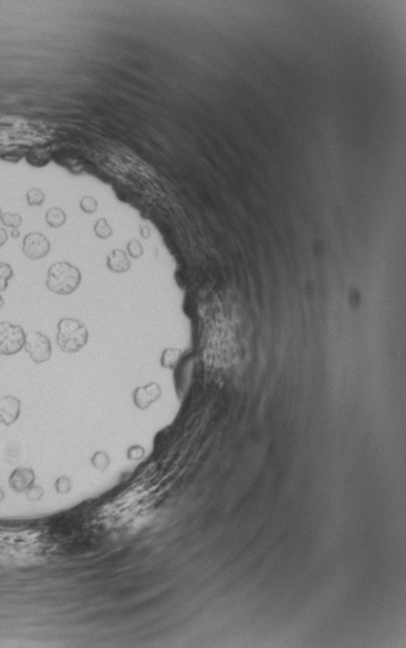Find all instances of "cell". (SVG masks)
<instances>
[{"label":"cell","instance_id":"obj_1","mask_svg":"<svg viewBox=\"0 0 406 648\" xmlns=\"http://www.w3.org/2000/svg\"><path fill=\"white\" fill-rule=\"evenodd\" d=\"M81 283V273L79 268L67 261L53 264L48 270L46 288L55 295L74 294Z\"/></svg>","mask_w":406,"mask_h":648},{"label":"cell","instance_id":"obj_2","mask_svg":"<svg viewBox=\"0 0 406 648\" xmlns=\"http://www.w3.org/2000/svg\"><path fill=\"white\" fill-rule=\"evenodd\" d=\"M89 330L83 322L62 318L57 325V345L66 354L80 351L88 343Z\"/></svg>","mask_w":406,"mask_h":648},{"label":"cell","instance_id":"obj_3","mask_svg":"<svg viewBox=\"0 0 406 648\" xmlns=\"http://www.w3.org/2000/svg\"><path fill=\"white\" fill-rule=\"evenodd\" d=\"M25 329L9 322L0 323V355H14L25 346Z\"/></svg>","mask_w":406,"mask_h":648},{"label":"cell","instance_id":"obj_4","mask_svg":"<svg viewBox=\"0 0 406 648\" xmlns=\"http://www.w3.org/2000/svg\"><path fill=\"white\" fill-rule=\"evenodd\" d=\"M23 349L30 355L31 360L36 364L45 363L52 358V342L46 334L34 330L26 334Z\"/></svg>","mask_w":406,"mask_h":648},{"label":"cell","instance_id":"obj_5","mask_svg":"<svg viewBox=\"0 0 406 648\" xmlns=\"http://www.w3.org/2000/svg\"><path fill=\"white\" fill-rule=\"evenodd\" d=\"M22 251L31 260H40L49 254L50 242L41 233H28L23 239Z\"/></svg>","mask_w":406,"mask_h":648},{"label":"cell","instance_id":"obj_6","mask_svg":"<svg viewBox=\"0 0 406 648\" xmlns=\"http://www.w3.org/2000/svg\"><path fill=\"white\" fill-rule=\"evenodd\" d=\"M21 413V400L15 396H4L0 399V423L10 426L18 419Z\"/></svg>","mask_w":406,"mask_h":648},{"label":"cell","instance_id":"obj_7","mask_svg":"<svg viewBox=\"0 0 406 648\" xmlns=\"http://www.w3.org/2000/svg\"><path fill=\"white\" fill-rule=\"evenodd\" d=\"M35 483V472L27 467H18L9 476L10 489L15 492H26Z\"/></svg>","mask_w":406,"mask_h":648},{"label":"cell","instance_id":"obj_8","mask_svg":"<svg viewBox=\"0 0 406 648\" xmlns=\"http://www.w3.org/2000/svg\"><path fill=\"white\" fill-rule=\"evenodd\" d=\"M161 395V388L157 383H150L144 387H139L134 392V401L137 408L145 409L159 398Z\"/></svg>","mask_w":406,"mask_h":648},{"label":"cell","instance_id":"obj_9","mask_svg":"<svg viewBox=\"0 0 406 648\" xmlns=\"http://www.w3.org/2000/svg\"><path fill=\"white\" fill-rule=\"evenodd\" d=\"M107 266L115 273H125L130 269V263L124 251L115 250L107 257Z\"/></svg>","mask_w":406,"mask_h":648},{"label":"cell","instance_id":"obj_10","mask_svg":"<svg viewBox=\"0 0 406 648\" xmlns=\"http://www.w3.org/2000/svg\"><path fill=\"white\" fill-rule=\"evenodd\" d=\"M66 219H67V216H66L64 211L58 207L50 208L45 215L46 223L52 228H61L66 223Z\"/></svg>","mask_w":406,"mask_h":648},{"label":"cell","instance_id":"obj_11","mask_svg":"<svg viewBox=\"0 0 406 648\" xmlns=\"http://www.w3.org/2000/svg\"><path fill=\"white\" fill-rule=\"evenodd\" d=\"M110 456L106 452H97L92 457V466L102 472L107 470V467L110 466Z\"/></svg>","mask_w":406,"mask_h":648},{"label":"cell","instance_id":"obj_12","mask_svg":"<svg viewBox=\"0 0 406 648\" xmlns=\"http://www.w3.org/2000/svg\"><path fill=\"white\" fill-rule=\"evenodd\" d=\"M13 278V269L9 264L0 261V292L6 290L8 282Z\"/></svg>","mask_w":406,"mask_h":648},{"label":"cell","instance_id":"obj_13","mask_svg":"<svg viewBox=\"0 0 406 648\" xmlns=\"http://www.w3.org/2000/svg\"><path fill=\"white\" fill-rule=\"evenodd\" d=\"M94 232L95 236L99 237L102 239H106L108 237L112 236V228L110 226V224L107 223L106 219H99L94 225Z\"/></svg>","mask_w":406,"mask_h":648},{"label":"cell","instance_id":"obj_14","mask_svg":"<svg viewBox=\"0 0 406 648\" xmlns=\"http://www.w3.org/2000/svg\"><path fill=\"white\" fill-rule=\"evenodd\" d=\"M26 199H27V203L30 206H40L43 205V202L45 201V194H44L43 190L32 188L26 194Z\"/></svg>","mask_w":406,"mask_h":648},{"label":"cell","instance_id":"obj_15","mask_svg":"<svg viewBox=\"0 0 406 648\" xmlns=\"http://www.w3.org/2000/svg\"><path fill=\"white\" fill-rule=\"evenodd\" d=\"M1 223L3 225L8 226V228H12V229H18L19 226L22 224V217L19 216L18 214H13V212H5L1 216Z\"/></svg>","mask_w":406,"mask_h":648},{"label":"cell","instance_id":"obj_16","mask_svg":"<svg viewBox=\"0 0 406 648\" xmlns=\"http://www.w3.org/2000/svg\"><path fill=\"white\" fill-rule=\"evenodd\" d=\"M80 208L83 210L84 212L86 214H93V212L97 211V208H98V202L94 197L92 196H85L81 198L80 201Z\"/></svg>","mask_w":406,"mask_h":648},{"label":"cell","instance_id":"obj_17","mask_svg":"<svg viewBox=\"0 0 406 648\" xmlns=\"http://www.w3.org/2000/svg\"><path fill=\"white\" fill-rule=\"evenodd\" d=\"M54 487L58 494H68L71 491V487H72V483L68 477L61 476L55 480Z\"/></svg>","mask_w":406,"mask_h":648},{"label":"cell","instance_id":"obj_18","mask_svg":"<svg viewBox=\"0 0 406 648\" xmlns=\"http://www.w3.org/2000/svg\"><path fill=\"white\" fill-rule=\"evenodd\" d=\"M179 354H180V352L177 351V350H167V351L163 352V358H162V364H163V367L166 368L174 367V364L176 363V360L179 359Z\"/></svg>","mask_w":406,"mask_h":648},{"label":"cell","instance_id":"obj_19","mask_svg":"<svg viewBox=\"0 0 406 648\" xmlns=\"http://www.w3.org/2000/svg\"><path fill=\"white\" fill-rule=\"evenodd\" d=\"M26 495L30 500H40L44 496V489L41 486L31 485L26 491Z\"/></svg>","mask_w":406,"mask_h":648},{"label":"cell","instance_id":"obj_20","mask_svg":"<svg viewBox=\"0 0 406 648\" xmlns=\"http://www.w3.org/2000/svg\"><path fill=\"white\" fill-rule=\"evenodd\" d=\"M128 251L129 254L132 255L133 257H139L141 254H143V248H141L140 243L136 241H132L128 245Z\"/></svg>","mask_w":406,"mask_h":648},{"label":"cell","instance_id":"obj_21","mask_svg":"<svg viewBox=\"0 0 406 648\" xmlns=\"http://www.w3.org/2000/svg\"><path fill=\"white\" fill-rule=\"evenodd\" d=\"M144 454V450L140 447H133L129 450V457L132 459H140Z\"/></svg>","mask_w":406,"mask_h":648},{"label":"cell","instance_id":"obj_22","mask_svg":"<svg viewBox=\"0 0 406 648\" xmlns=\"http://www.w3.org/2000/svg\"><path fill=\"white\" fill-rule=\"evenodd\" d=\"M6 241H8V233L4 228H0V247L5 245Z\"/></svg>","mask_w":406,"mask_h":648},{"label":"cell","instance_id":"obj_23","mask_svg":"<svg viewBox=\"0 0 406 648\" xmlns=\"http://www.w3.org/2000/svg\"><path fill=\"white\" fill-rule=\"evenodd\" d=\"M18 236H19L18 230H17V229H13V230H12V237H13V238H17V237H18Z\"/></svg>","mask_w":406,"mask_h":648},{"label":"cell","instance_id":"obj_24","mask_svg":"<svg viewBox=\"0 0 406 648\" xmlns=\"http://www.w3.org/2000/svg\"><path fill=\"white\" fill-rule=\"evenodd\" d=\"M4 498H5V494H4L3 490L0 489V503H1V501L4 500Z\"/></svg>","mask_w":406,"mask_h":648},{"label":"cell","instance_id":"obj_25","mask_svg":"<svg viewBox=\"0 0 406 648\" xmlns=\"http://www.w3.org/2000/svg\"><path fill=\"white\" fill-rule=\"evenodd\" d=\"M3 305H4V300H3V297L0 296V309L3 308Z\"/></svg>","mask_w":406,"mask_h":648},{"label":"cell","instance_id":"obj_26","mask_svg":"<svg viewBox=\"0 0 406 648\" xmlns=\"http://www.w3.org/2000/svg\"><path fill=\"white\" fill-rule=\"evenodd\" d=\"M1 216H3V212H1V210H0V220H1Z\"/></svg>","mask_w":406,"mask_h":648}]
</instances>
